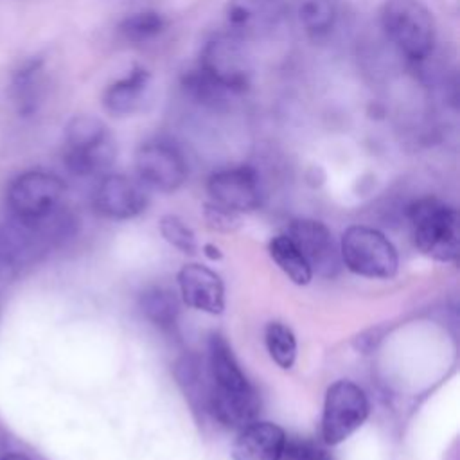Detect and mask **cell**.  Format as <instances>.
<instances>
[{"mask_svg":"<svg viewBox=\"0 0 460 460\" xmlns=\"http://www.w3.org/2000/svg\"><path fill=\"white\" fill-rule=\"evenodd\" d=\"M207 365L208 385L205 402L212 417L230 429H241L257 420L261 399L221 334L208 338Z\"/></svg>","mask_w":460,"mask_h":460,"instance_id":"obj_1","label":"cell"},{"mask_svg":"<svg viewBox=\"0 0 460 460\" xmlns=\"http://www.w3.org/2000/svg\"><path fill=\"white\" fill-rule=\"evenodd\" d=\"M411 237L420 253L440 262H455L460 253L458 212L437 199L420 198L408 208Z\"/></svg>","mask_w":460,"mask_h":460,"instance_id":"obj_2","label":"cell"},{"mask_svg":"<svg viewBox=\"0 0 460 460\" xmlns=\"http://www.w3.org/2000/svg\"><path fill=\"white\" fill-rule=\"evenodd\" d=\"M381 25L410 61H424L435 47V20L422 0H385Z\"/></svg>","mask_w":460,"mask_h":460,"instance_id":"obj_3","label":"cell"},{"mask_svg":"<svg viewBox=\"0 0 460 460\" xmlns=\"http://www.w3.org/2000/svg\"><path fill=\"white\" fill-rule=\"evenodd\" d=\"M340 257L349 271L367 279H392L399 268V255L392 241L365 225H352L343 232Z\"/></svg>","mask_w":460,"mask_h":460,"instance_id":"obj_4","label":"cell"},{"mask_svg":"<svg viewBox=\"0 0 460 460\" xmlns=\"http://www.w3.org/2000/svg\"><path fill=\"white\" fill-rule=\"evenodd\" d=\"M370 402L365 390L349 379L334 381L323 399L322 438L327 446L345 442L368 419Z\"/></svg>","mask_w":460,"mask_h":460,"instance_id":"obj_5","label":"cell"},{"mask_svg":"<svg viewBox=\"0 0 460 460\" xmlns=\"http://www.w3.org/2000/svg\"><path fill=\"white\" fill-rule=\"evenodd\" d=\"M65 194L63 180L43 169L18 174L7 187V205L16 219L34 221L58 210Z\"/></svg>","mask_w":460,"mask_h":460,"instance_id":"obj_6","label":"cell"},{"mask_svg":"<svg viewBox=\"0 0 460 460\" xmlns=\"http://www.w3.org/2000/svg\"><path fill=\"white\" fill-rule=\"evenodd\" d=\"M199 68L235 95L250 86V59L244 52L243 40L232 32L217 34L205 43Z\"/></svg>","mask_w":460,"mask_h":460,"instance_id":"obj_7","label":"cell"},{"mask_svg":"<svg viewBox=\"0 0 460 460\" xmlns=\"http://www.w3.org/2000/svg\"><path fill=\"white\" fill-rule=\"evenodd\" d=\"M138 180L160 192L180 189L187 178V162L180 149L162 138L146 140L135 153Z\"/></svg>","mask_w":460,"mask_h":460,"instance_id":"obj_8","label":"cell"},{"mask_svg":"<svg viewBox=\"0 0 460 460\" xmlns=\"http://www.w3.org/2000/svg\"><path fill=\"white\" fill-rule=\"evenodd\" d=\"M207 192L212 203L237 214L252 212L261 205L259 176L255 169L248 165L223 169L210 174Z\"/></svg>","mask_w":460,"mask_h":460,"instance_id":"obj_9","label":"cell"},{"mask_svg":"<svg viewBox=\"0 0 460 460\" xmlns=\"http://www.w3.org/2000/svg\"><path fill=\"white\" fill-rule=\"evenodd\" d=\"M149 196L147 189L140 180L129 178L126 174H108L104 176L95 192L93 207L108 219H131L142 214L147 207Z\"/></svg>","mask_w":460,"mask_h":460,"instance_id":"obj_10","label":"cell"},{"mask_svg":"<svg viewBox=\"0 0 460 460\" xmlns=\"http://www.w3.org/2000/svg\"><path fill=\"white\" fill-rule=\"evenodd\" d=\"M286 235L295 243L300 253L309 262L311 270L329 277L338 270V252L332 241L331 230L316 219H293L288 228Z\"/></svg>","mask_w":460,"mask_h":460,"instance_id":"obj_11","label":"cell"},{"mask_svg":"<svg viewBox=\"0 0 460 460\" xmlns=\"http://www.w3.org/2000/svg\"><path fill=\"white\" fill-rule=\"evenodd\" d=\"M226 23L241 40L270 34L286 16L284 0H228Z\"/></svg>","mask_w":460,"mask_h":460,"instance_id":"obj_12","label":"cell"},{"mask_svg":"<svg viewBox=\"0 0 460 460\" xmlns=\"http://www.w3.org/2000/svg\"><path fill=\"white\" fill-rule=\"evenodd\" d=\"M178 286L181 300L208 314H221L225 309V286L221 277L198 262L183 264L178 271Z\"/></svg>","mask_w":460,"mask_h":460,"instance_id":"obj_13","label":"cell"},{"mask_svg":"<svg viewBox=\"0 0 460 460\" xmlns=\"http://www.w3.org/2000/svg\"><path fill=\"white\" fill-rule=\"evenodd\" d=\"M286 431L270 420L243 426L232 444V460H280L286 451Z\"/></svg>","mask_w":460,"mask_h":460,"instance_id":"obj_14","label":"cell"},{"mask_svg":"<svg viewBox=\"0 0 460 460\" xmlns=\"http://www.w3.org/2000/svg\"><path fill=\"white\" fill-rule=\"evenodd\" d=\"M149 83V70L140 65H135L124 77L106 86L101 97L102 108L113 117H126L137 113L144 104Z\"/></svg>","mask_w":460,"mask_h":460,"instance_id":"obj_15","label":"cell"},{"mask_svg":"<svg viewBox=\"0 0 460 460\" xmlns=\"http://www.w3.org/2000/svg\"><path fill=\"white\" fill-rule=\"evenodd\" d=\"M45 59L41 56H32L22 61L11 74V99L16 111L22 117H31L38 111L41 102V74Z\"/></svg>","mask_w":460,"mask_h":460,"instance_id":"obj_16","label":"cell"},{"mask_svg":"<svg viewBox=\"0 0 460 460\" xmlns=\"http://www.w3.org/2000/svg\"><path fill=\"white\" fill-rule=\"evenodd\" d=\"M115 155H117V149L110 135L92 147L79 149V151H63V162L72 174L92 176L106 171L113 164Z\"/></svg>","mask_w":460,"mask_h":460,"instance_id":"obj_17","label":"cell"},{"mask_svg":"<svg viewBox=\"0 0 460 460\" xmlns=\"http://www.w3.org/2000/svg\"><path fill=\"white\" fill-rule=\"evenodd\" d=\"M181 84L194 101H198L203 106L212 108V110L226 108L230 104V101L235 97V93L232 90H228L219 81L210 77L199 66L194 70H189L183 75Z\"/></svg>","mask_w":460,"mask_h":460,"instance_id":"obj_18","label":"cell"},{"mask_svg":"<svg viewBox=\"0 0 460 460\" xmlns=\"http://www.w3.org/2000/svg\"><path fill=\"white\" fill-rule=\"evenodd\" d=\"M271 259L277 262V266L296 284V286H307L313 279V270L305 257L300 253V250L295 246V243L286 235L279 234L275 235L268 244Z\"/></svg>","mask_w":460,"mask_h":460,"instance_id":"obj_19","label":"cell"},{"mask_svg":"<svg viewBox=\"0 0 460 460\" xmlns=\"http://www.w3.org/2000/svg\"><path fill=\"white\" fill-rule=\"evenodd\" d=\"M110 137L104 122L93 115H75L65 126V151L92 147Z\"/></svg>","mask_w":460,"mask_h":460,"instance_id":"obj_20","label":"cell"},{"mask_svg":"<svg viewBox=\"0 0 460 460\" xmlns=\"http://www.w3.org/2000/svg\"><path fill=\"white\" fill-rule=\"evenodd\" d=\"M142 313L160 329H172L178 318V300L167 288H151L142 293Z\"/></svg>","mask_w":460,"mask_h":460,"instance_id":"obj_21","label":"cell"},{"mask_svg":"<svg viewBox=\"0 0 460 460\" xmlns=\"http://www.w3.org/2000/svg\"><path fill=\"white\" fill-rule=\"evenodd\" d=\"M264 343L270 358L284 370H289L296 359V338L282 322H270L264 329Z\"/></svg>","mask_w":460,"mask_h":460,"instance_id":"obj_22","label":"cell"},{"mask_svg":"<svg viewBox=\"0 0 460 460\" xmlns=\"http://www.w3.org/2000/svg\"><path fill=\"white\" fill-rule=\"evenodd\" d=\"M298 20L313 38L327 34L334 23L336 9L331 0H298Z\"/></svg>","mask_w":460,"mask_h":460,"instance_id":"obj_23","label":"cell"},{"mask_svg":"<svg viewBox=\"0 0 460 460\" xmlns=\"http://www.w3.org/2000/svg\"><path fill=\"white\" fill-rule=\"evenodd\" d=\"M167 27L165 18L156 11H142L133 13L128 18H124L117 31L119 34L131 43H142L155 36H158Z\"/></svg>","mask_w":460,"mask_h":460,"instance_id":"obj_24","label":"cell"},{"mask_svg":"<svg viewBox=\"0 0 460 460\" xmlns=\"http://www.w3.org/2000/svg\"><path fill=\"white\" fill-rule=\"evenodd\" d=\"M160 232L164 239L183 253H196L198 243L190 226L178 216L167 214L160 219Z\"/></svg>","mask_w":460,"mask_h":460,"instance_id":"obj_25","label":"cell"},{"mask_svg":"<svg viewBox=\"0 0 460 460\" xmlns=\"http://www.w3.org/2000/svg\"><path fill=\"white\" fill-rule=\"evenodd\" d=\"M205 221L210 228L221 230V232H230L235 230L241 223V217L237 212H232L228 208H223L216 203H207L205 205Z\"/></svg>","mask_w":460,"mask_h":460,"instance_id":"obj_26","label":"cell"},{"mask_svg":"<svg viewBox=\"0 0 460 460\" xmlns=\"http://www.w3.org/2000/svg\"><path fill=\"white\" fill-rule=\"evenodd\" d=\"M296 460H332V456H331L329 453H325L323 449H320V447L307 446V447H304V449L298 453Z\"/></svg>","mask_w":460,"mask_h":460,"instance_id":"obj_27","label":"cell"},{"mask_svg":"<svg viewBox=\"0 0 460 460\" xmlns=\"http://www.w3.org/2000/svg\"><path fill=\"white\" fill-rule=\"evenodd\" d=\"M203 253H205L210 261H219V259L223 257L221 250H219L216 244H210V243H207V244L203 246Z\"/></svg>","mask_w":460,"mask_h":460,"instance_id":"obj_28","label":"cell"},{"mask_svg":"<svg viewBox=\"0 0 460 460\" xmlns=\"http://www.w3.org/2000/svg\"><path fill=\"white\" fill-rule=\"evenodd\" d=\"M0 460H31V458L25 456V455H22V453H7V455H4Z\"/></svg>","mask_w":460,"mask_h":460,"instance_id":"obj_29","label":"cell"}]
</instances>
